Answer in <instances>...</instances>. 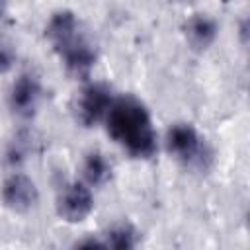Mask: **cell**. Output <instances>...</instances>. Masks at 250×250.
<instances>
[{
	"label": "cell",
	"mask_w": 250,
	"mask_h": 250,
	"mask_svg": "<svg viewBox=\"0 0 250 250\" xmlns=\"http://www.w3.org/2000/svg\"><path fill=\"white\" fill-rule=\"evenodd\" d=\"M104 244L105 248H115V250H129V248H135L139 244V232L133 225L129 223H119V225H113L107 232H105V238H104Z\"/></svg>",
	"instance_id": "obj_10"
},
{
	"label": "cell",
	"mask_w": 250,
	"mask_h": 250,
	"mask_svg": "<svg viewBox=\"0 0 250 250\" xmlns=\"http://www.w3.org/2000/svg\"><path fill=\"white\" fill-rule=\"evenodd\" d=\"M111 104L113 98H111V88L107 84L102 82L88 84L76 100V117L84 127H92L107 115Z\"/></svg>",
	"instance_id": "obj_4"
},
{
	"label": "cell",
	"mask_w": 250,
	"mask_h": 250,
	"mask_svg": "<svg viewBox=\"0 0 250 250\" xmlns=\"http://www.w3.org/2000/svg\"><path fill=\"white\" fill-rule=\"evenodd\" d=\"M166 146L168 150L186 166L193 168H205L211 160V152L199 133L189 123H176L168 129L166 135Z\"/></svg>",
	"instance_id": "obj_3"
},
{
	"label": "cell",
	"mask_w": 250,
	"mask_h": 250,
	"mask_svg": "<svg viewBox=\"0 0 250 250\" xmlns=\"http://www.w3.org/2000/svg\"><path fill=\"white\" fill-rule=\"evenodd\" d=\"M39 98H41L39 82L29 74H21L10 90V107L20 117H31L37 109Z\"/></svg>",
	"instance_id": "obj_7"
},
{
	"label": "cell",
	"mask_w": 250,
	"mask_h": 250,
	"mask_svg": "<svg viewBox=\"0 0 250 250\" xmlns=\"http://www.w3.org/2000/svg\"><path fill=\"white\" fill-rule=\"evenodd\" d=\"M92 209H94V197L90 189L80 182L66 184L57 197V213L66 223L84 221L92 213Z\"/></svg>",
	"instance_id": "obj_5"
},
{
	"label": "cell",
	"mask_w": 250,
	"mask_h": 250,
	"mask_svg": "<svg viewBox=\"0 0 250 250\" xmlns=\"http://www.w3.org/2000/svg\"><path fill=\"white\" fill-rule=\"evenodd\" d=\"M219 27L215 20H211L205 14H193L186 23H184V35L186 41L193 51H205L209 49L215 39H217Z\"/></svg>",
	"instance_id": "obj_8"
},
{
	"label": "cell",
	"mask_w": 250,
	"mask_h": 250,
	"mask_svg": "<svg viewBox=\"0 0 250 250\" xmlns=\"http://www.w3.org/2000/svg\"><path fill=\"white\" fill-rule=\"evenodd\" d=\"M178 2H193V0H178Z\"/></svg>",
	"instance_id": "obj_14"
},
{
	"label": "cell",
	"mask_w": 250,
	"mask_h": 250,
	"mask_svg": "<svg viewBox=\"0 0 250 250\" xmlns=\"http://www.w3.org/2000/svg\"><path fill=\"white\" fill-rule=\"evenodd\" d=\"M74 246H78V248H105L104 238H98V236H88V238H82V240H78Z\"/></svg>",
	"instance_id": "obj_12"
},
{
	"label": "cell",
	"mask_w": 250,
	"mask_h": 250,
	"mask_svg": "<svg viewBox=\"0 0 250 250\" xmlns=\"http://www.w3.org/2000/svg\"><path fill=\"white\" fill-rule=\"evenodd\" d=\"M2 199L12 211L23 213L37 203L39 193L31 178H27L25 174H12L2 186Z\"/></svg>",
	"instance_id": "obj_6"
},
{
	"label": "cell",
	"mask_w": 250,
	"mask_h": 250,
	"mask_svg": "<svg viewBox=\"0 0 250 250\" xmlns=\"http://www.w3.org/2000/svg\"><path fill=\"white\" fill-rule=\"evenodd\" d=\"M4 6H6V0H0V18H2V14H4Z\"/></svg>",
	"instance_id": "obj_13"
},
{
	"label": "cell",
	"mask_w": 250,
	"mask_h": 250,
	"mask_svg": "<svg viewBox=\"0 0 250 250\" xmlns=\"http://www.w3.org/2000/svg\"><path fill=\"white\" fill-rule=\"evenodd\" d=\"M84 178L92 186H104L111 180V164L102 152H90L82 166Z\"/></svg>",
	"instance_id": "obj_9"
},
{
	"label": "cell",
	"mask_w": 250,
	"mask_h": 250,
	"mask_svg": "<svg viewBox=\"0 0 250 250\" xmlns=\"http://www.w3.org/2000/svg\"><path fill=\"white\" fill-rule=\"evenodd\" d=\"M53 51L61 57L66 70L76 78H88L96 64V49L82 35L80 23L70 10L55 12L45 27Z\"/></svg>",
	"instance_id": "obj_2"
},
{
	"label": "cell",
	"mask_w": 250,
	"mask_h": 250,
	"mask_svg": "<svg viewBox=\"0 0 250 250\" xmlns=\"http://www.w3.org/2000/svg\"><path fill=\"white\" fill-rule=\"evenodd\" d=\"M12 62H14V57H12L10 47L4 41H0V72H6L12 66Z\"/></svg>",
	"instance_id": "obj_11"
},
{
	"label": "cell",
	"mask_w": 250,
	"mask_h": 250,
	"mask_svg": "<svg viewBox=\"0 0 250 250\" xmlns=\"http://www.w3.org/2000/svg\"><path fill=\"white\" fill-rule=\"evenodd\" d=\"M107 133L135 158H150L156 152V133L143 102L133 96L113 100L107 115Z\"/></svg>",
	"instance_id": "obj_1"
}]
</instances>
